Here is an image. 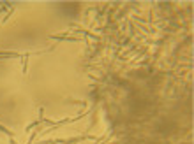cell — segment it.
Segmentation results:
<instances>
[{
	"label": "cell",
	"mask_w": 194,
	"mask_h": 144,
	"mask_svg": "<svg viewBox=\"0 0 194 144\" xmlns=\"http://www.w3.org/2000/svg\"><path fill=\"white\" fill-rule=\"evenodd\" d=\"M85 139L95 141L93 135H83V137H72V139H57V141H53V144H78V142H81V141H85Z\"/></svg>",
	"instance_id": "cell-1"
},
{
	"label": "cell",
	"mask_w": 194,
	"mask_h": 144,
	"mask_svg": "<svg viewBox=\"0 0 194 144\" xmlns=\"http://www.w3.org/2000/svg\"><path fill=\"white\" fill-rule=\"evenodd\" d=\"M69 28H71V34H83L85 37H90V39H95V41L99 39V35L92 34L90 30H86V28H79V27H76V25H71Z\"/></svg>",
	"instance_id": "cell-2"
},
{
	"label": "cell",
	"mask_w": 194,
	"mask_h": 144,
	"mask_svg": "<svg viewBox=\"0 0 194 144\" xmlns=\"http://www.w3.org/2000/svg\"><path fill=\"white\" fill-rule=\"evenodd\" d=\"M50 39H53V41H62V42H78V41H81V39L76 37V35H50Z\"/></svg>",
	"instance_id": "cell-3"
},
{
	"label": "cell",
	"mask_w": 194,
	"mask_h": 144,
	"mask_svg": "<svg viewBox=\"0 0 194 144\" xmlns=\"http://www.w3.org/2000/svg\"><path fill=\"white\" fill-rule=\"evenodd\" d=\"M23 55L16 53V51H0V58H21Z\"/></svg>",
	"instance_id": "cell-4"
},
{
	"label": "cell",
	"mask_w": 194,
	"mask_h": 144,
	"mask_svg": "<svg viewBox=\"0 0 194 144\" xmlns=\"http://www.w3.org/2000/svg\"><path fill=\"white\" fill-rule=\"evenodd\" d=\"M0 132H4V134H6V135H7V137H11V139L14 137V132H11V130H9L7 127H4L2 123H0Z\"/></svg>",
	"instance_id": "cell-5"
},
{
	"label": "cell",
	"mask_w": 194,
	"mask_h": 144,
	"mask_svg": "<svg viewBox=\"0 0 194 144\" xmlns=\"http://www.w3.org/2000/svg\"><path fill=\"white\" fill-rule=\"evenodd\" d=\"M14 11H16V5H13V7H11V9H9V11H7V14H6V18L2 20V23H6V21H7L9 18H11V16L14 14Z\"/></svg>",
	"instance_id": "cell-6"
},
{
	"label": "cell",
	"mask_w": 194,
	"mask_h": 144,
	"mask_svg": "<svg viewBox=\"0 0 194 144\" xmlns=\"http://www.w3.org/2000/svg\"><path fill=\"white\" fill-rule=\"evenodd\" d=\"M39 123H41V121H39V120H36L34 123H30V125H27V128H25V132H30V130H34L36 127H39Z\"/></svg>",
	"instance_id": "cell-7"
},
{
	"label": "cell",
	"mask_w": 194,
	"mask_h": 144,
	"mask_svg": "<svg viewBox=\"0 0 194 144\" xmlns=\"http://www.w3.org/2000/svg\"><path fill=\"white\" fill-rule=\"evenodd\" d=\"M36 135H37V134H36V132H34V134H32V135H30V139H29V142H27V144H32V141H34V139H36Z\"/></svg>",
	"instance_id": "cell-8"
},
{
	"label": "cell",
	"mask_w": 194,
	"mask_h": 144,
	"mask_svg": "<svg viewBox=\"0 0 194 144\" xmlns=\"http://www.w3.org/2000/svg\"><path fill=\"white\" fill-rule=\"evenodd\" d=\"M7 5H9V4H6V5H2V7H0V13H2V11H4V9L7 7Z\"/></svg>",
	"instance_id": "cell-9"
}]
</instances>
